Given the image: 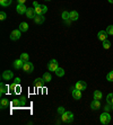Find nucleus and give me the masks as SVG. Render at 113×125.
<instances>
[{
    "label": "nucleus",
    "instance_id": "obj_1",
    "mask_svg": "<svg viewBox=\"0 0 113 125\" xmlns=\"http://www.w3.org/2000/svg\"><path fill=\"white\" fill-rule=\"evenodd\" d=\"M74 119V114L71 112H64L61 115V121L63 123H71Z\"/></svg>",
    "mask_w": 113,
    "mask_h": 125
},
{
    "label": "nucleus",
    "instance_id": "obj_2",
    "mask_svg": "<svg viewBox=\"0 0 113 125\" xmlns=\"http://www.w3.org/2000/svg\"><path fill=\"white\" fill-rule=\"evenodd\" d=\"M100 119H101V123L102 124H109L111 122V115L109 114V112H104L103 114H101V116H100Z\"/></svg>",
    "mask_w": 113,
    "mask_h": 125
},
{
    "label": "nucleus",
    "instance_id": "obj_3",
    "mask_svg": "<svg viewBox=\"0 0 113 125\" xmlns=\"http://www.w3.org/2000/svg\"><path fill=\"white\" fill-rule=\"evenodd\" d=\"M23 70L25 71V72H27V73H31V72H33V70H34V65H33V63H31V62L27 61V62L24 63Z\"/></svg>",
    "mask_w": 113,
    "mask_h": 125
},
{
    "label": "nucleus",
    "instance_id": "obj_4",
    "mask_svg": "<svg viewBox=\"0 0 113 125\" xmlns=\"http://www.w3.org/2000/svg\"><path fill=\"white\" fill-rule=\"evenodd\" d=\"M16 10H17V12L19 15H23V14H26L27 8H26V6H25V3H18Z\"/></svg>",
    "mask_w": 113,
    "mask_h": 125
},
{
    "label": "nucleus",
    "instance_id": "obj_5",
    "mask_svg": "<svg viewBox=\"0 0 113 125\" xmlns=\"http://www.w3.org/2000/svg\"><path fill=\"white\" fill-rule=\"evenodd\" d=\"M58 62H57V60H51L49 63V65H48V69L50 70V71H55V70L58 69Z\"/></svg>",
    "mask_w": 113,
    "mask_h": 125
},
{
    "label": "nucleus",
    "instance_id": "obj_6",
    "mask_svg": "<svg viewBox=\"0 0 113 125\" xmlns=\"http://www.w3.org/2000/svg\"><path fill=\"white\" fill-rule=\"evenodd\" d=\"M19 37H20L19 29H15V31H13V32L10 33V38H12L13 41H17V40H19Z\"/></svg>",
    "mask_w": 113,
    "mask_h": 125
},
{
    "label": "nucleus",
    "instance_id": "obj_7",
    "mask_svg": "<svg viewBox=\"0 0 113 125\" xmlns=\"http://www.w3.org/2000/svg\"><path fill=\"white\" fill-rule=\"evenodd\" d=\"M26 16H27V18H29V19H34V17L36 16L35 9H34V8H27Z\"/></svg>",
    "mask_w": 113,
    "mask_h": 125
},
{
    "label": "nucleus",
    "instance_id": "obj_8",
    "mask_svg": "<svg viewBox=\"0 0 113 125\" xmlns=\"http://www.w3.org/2000/svg\"><path fill=\"white\" fill-rule=\"evenodd\" d=\"M100 107H101V103H100L99 99L93 100L92 104H90V108H92L93 111H97V109H100Z\"/></svg>",
    "mask_w": 113,
    "mask_h": 125
},
{
    "label": "nucleus",
    "instance_id": "obj_9",
    "mask_svg": "<svg viewBox=\"0 0 113 125\" xmlns=\"http://www.w3.org/2000/svg\"><path fill=\"white\" fill-rule=\"evenodd\" d=\"M76 89H78V90H85L87 88V83L85 81H78L76 83Z\"/></svg>",
    "mask_w": 113,
    "mask_h": 125
},
{
    "label": "nucleus",
    "instance_id": "obj_10",
    "mask_svg": "<svg viewBox=\"0 0 113 125\" xmlns=\"http://www.w3.org/2000/svg\"><path fill=\"white\" fill-rule=\"evenodd\" d=\"M71 90H73V97L75 99H80L81 98V90L76 89V87H74Z\"/></svg>",
    "mask_w": 113,
    "mask_h": 125
},
{
    "label": "nucleus",
    "instance_id": "obj_11",
    "mask_svg": "<svg viewBox=\"0 0 113 125\" xmlns=\"http://www.w3.org/2000/svg\"><path fill=\"white\" fill-rule=\"evenodd\" d=\"M14 77V74H13L12 71H9V70H7V71H5V72L2 73V79L3 80H10V79Z\"/></svg>",
    "mask_w": 113,
    "mask_h": 125
},
{
    "label": "nucleus",
    "instance_id": "obj_12",
    "mask_svg": "<svg viewBox=\"0 0 113 125\" xmlns=\"http://www.w3.org/2000/svg\"><path fill=\"white\" fill-rule=\"evenodd\" d=\"M44 79L43 78H38L35 80V88H43V83H44Z\"/></svg>",
    "mask_w": 113,
    "mask_h": 125
},
{
    "label": "nucleus",
    "instance_id": "obj_13",
    "mask_svg": "<svg viewBox=\"0 0 113 125\" xmlns=\"http://www.w3.org/2000/svg\"><path fill=\"white\" fill-rule=\"evenodd\" d=\"M24 63H25V62L19 59V60H16V61L14 62V67L16 68V69H22V68L24 67Z\"/></svg>",
    "mask_w": 113,
    "mask_h": 125
},
{
    "label": "nucleus",
    "instance_id": "obj_14",
    "mask_svg": "<svg viewBox=\"0 0 113 125\" xmlns=\"http://www.w3.org/2000/svg\"><path fill=\"white\" fill-rule=\"evenodd\" d=\"M34 21H35L36 24H38V25H40V24H42V23L44 21L43 15H36V16L34 17Z\"/></svg>",
    "mask_w": 113,
    "mask_h": 125
},
{
    "label": "nucleus",
    "instance_id": "obj_15",
    "mask_svg": "<svg viewBox=\"0 0 113 125\" xmlns=\"http://www.w3.org/2000/svg\"><path fill=\"white\" fill-rule=\"evenodd\" d=\"M107 33H106V31H101V32L99 33V35H97V36H99V38L100 40H101V41H105V40H106V37H107Z\"/></svg>",
    "mask_w": 113,
    "mask_h": 125
},
{
    "label": "nucleus",
    "instance_id": "obj_16",
    "mask_svg": "<svg viewBox=\"0 0 113 125\" xmlns=\"http://www.w3.org/2000/svg\"><path fill=\"white\" fill-rule=\"evenodd\" d=\"M9 106V102L7 100V99L2 98L1 99V102H0V108L1 109H5V108H7Z\"/></svg>",
    "mask_w": 113,
    "mask_h": 125
},
{
    "label": "nucleus",
    "instance_id": "obj_17",
    "mask_svg": "<svg viewBox=\"0 0 113 125\" xmlns=\"http://www.w3.org/2000/svg\"><path fill=\"white\" fill-rule=\"evenodd\" d=\"M0 89H1V90H0L1 95H3V94H6L7 91L9 90V87H8V86H6L3 82H1V83H0Z\"/></svg>",
    "mask_w": 113,
    "mask_h": 125
},
{
    "label": "nucleus",
    "instance_id": "obj_18",
    "mask_svg": "<svg viewBox=\"0 0 113 125\" xmlns=\"http://www.w3.org/2000/svg\"><path fill=\"white\" fill-rule=\"evenodd\" d=\"M78 19V12L76 10L70 11V21H77Z\"/></svg>",
    "mask_w": 113,
    "mask_h": 125
},
{
    "label": "nucleus",
    "instance_id": "obj_19",
    "mask_svg": "<svg viewBox=\"0 0 113 125\" xmlns=\"http://www.w3.org/2000/svg\"><path fill=\"white\" fill-rule=\"evenodd\" d=\"M27 29H28V24L27 23H22L19 25V31L20 32H26Z\"/></svg>",
    "mask_w": 113,
    "mask_h": 125
},
{
    "label": "nucleus",
    "instance_id": "obj_20",
    "mask_svg": "<svg viewBox=\"0 0 113 125\" xmlns=\"http://www.w3.org/2000/svg\"><path fill=\"white\" fill-rule=\"evenodd\" d=\"M35 12H36V15H43V5L41 6V5H38V7H35Z\"/></svg>",
    "mask_w": 113,
    "mask_h": 125
},
{
    "label": "nucleus",
    "instance_id": "obj_21",
    "mask_svg": "<svg viewBox=\"0 0 113 125\" xmlns=\"http://www.w3.org/2000/svg\"><path fill=\"white\" fill-rule=\"evenodd\" d=\"M43 79H44V81H45V82H50L52 78H51V74H50L49 72H45L43 74Z\"/></svg>",
    "mask_w": 113,
    "mask_h": 125
},
{
    "label": "nucleus",
    "instance_id": "obj_22",
    "mask_svg": "<svg viewBox=\"0 0 113 125\" xmlns=\"http://www.w3.org/2000/svg\"><path fill=\"white\" fill-rule=\"evenodd\" d=\"M55 73H57L58 77H63L64 76V70L61 69V68H58V69L55 70Z\"/></svg>",
    "mask_w": 113,
    "mask_h": 125
},
{
    "label": "nucleus",
    "instance_id": "obj_23",
    "mask_svg": "<svg viewBox=\"0 0 113 125\" xmlns=\"http://www.w3.org/2000/svg\"><path fill=\"white\" fill-rule=\"evenodd\" d=\"M12 1L13 0H0V5L3 6V7H7V6H9V5L12 3Z\"/></svg>",
    "mask_w": 113,
    "mask_h": 125
},
{
    "label": "nucleus",
    "instance_id": "obj_24",
    "mask_svg": "<svg viewBox=\"0 0 113 125\" xmlns=\"http://www.w3.org/2000/svg\"><path fill=\"white\" fill-rule=\"evenodd\" d=\"M102 96H103V95H102V93L100 90H96L95 93H94V99H102Z\"/></svg>",
    "mask_w": 113,
    "mask_h": 125
},
{
    "label": "nucleus",
    "instance_id": "obj_25",
    "mask_svg": "<svg viewBox=\"0 0 113 125\" xmlns=\"http://www.w3.org/2000/svg\"><path fill=\"white\" fill-rule=\"evenodd\" d=\"M16 86H17V84L15 83V82L12 84V86H9V90H10L9 93H10V94H15V93H16Z\"/></svg>",
    "mask_w": 113,
    "mask_h": 125
},
{
    "label": "nucleus",
    "instance_id": "obj_26",
    "mask_svg": "<svg viewBox=\"0 0 113 125\" xmlns=\"http://www.w3.org/2000/svg\"><path fill=\"white\" fill-rule=\"evenodd\" d=\"M20 60H23L24 62H27L28 61V54H27V53H23V54H20Z\"/></svg>",
    "mask_w": 113,
    "mask_h": 125
},
{
    "label": "nucleus",
    "instance_id": "obj_27",
    "mask_svg": "<svg viewBox=\"0 0 113 125\" xmlns=\"http://www.w3.org/2000/svg\"><path fill=\"white\" fill-rule=\"evenodd\" d=\"M103 47L104 49H110L111 47V43H110V41H107V40H105V41H103Z\"/></svg>",
    "mask_w": 113,
    "mask_h": 125
},
{
    "label": "nucleus",
    "instance_id": "obj_28",
    "mask_svg": "<svg viewBox=\"0 0 113 125\" xmlns=\"http://www.w3.org/2000/svg\"><path fill=\"white\" fill-rule=\"evenodd\" d=\"M106 99H107V103H109V104L113 105V94H109Z\"/></svg>",
    "mask_w": 113,
    "mask_h": 125
},
{
    "label": "nucleus",
    "instance_id": "obj_29",
    "mask_svg": "<svg viewBox=\"0 0 113 125\" xmlns=\"http://www.w3.org/2000/svg\"><path fill=\"white\" fill-rule=\"evenodd\" d=\"M12 106L13 107H17V106H20V102H19V99H14L12 103Z\"/></svg>",
    "mask_w": 113,
    "mask_h": 125
},
{
    "label": "nucleus",
    "instance_id": "obj_30",
    "mask_svg": "<svg viewBox=\"0 0 113 125\" xmlns=\"http://www.w3.org/2000/svg\"><path fill=\"white\" fill-rule=\"evenodd\" d=\"M62 18H63V19H70V12L63 11L62 12Z\"/></svg>",
    "mask_w": 113,
    "mask_h": 125
},
{
    "label": "nucleus",
    "instance_id": "obj_31",
    "mask_svg": "<svg viewBox=\"0 0 113 125\" xmlns=\"http://www.w3.org/2000/svg\"><path fill=\"white\" fill-rule=\"evenodd\" d=\"M106 33L109 35H113V25H110V26L106 28Z\"/></svg>",
    "mask_w": 113,
    "mask_h": 125
},
{
    "label": "nucleus",
    "instance_id": "obj_32",
    "mask_svg": "<svg viewBox=\"0 0 113 125\" xmlns=\"http://www.w3.org/2000/svg\"><path fill=\"white\" fill-rule=\"evenodd\" d=\"M106 79H107V81H113V71L109 72V74L106 76Z\"/></svg>",
    "mask_w": 113,
    "mask_h": 125
},
{
    "label": "nucleus",
    "instance_id": "obj_33",
    "mask_svg": "<svg viewBox=\"0 0 113 125\" xmlns=\"http://www.w3.org/2000/svg\"><path fill=\"white\" fill-rule=\"evenodd\" d=\"M19 102H20V106H24V105L26 104V97H22L19 99Z\"/></svg>",
    "mask_w": 113,
    "mask_h": 125
},
{
    "label": "nucleus",
    "instance_id": "obj_34",
    "mask_svg": "<svg viewBox=\"0 0 113 125\" xmlns=\"http://www.w3.org/2000/svg\"><path fill=\"white\" fill-rule=\"evenodd\" d=\"M6 12H3V11H1L0 12V19H1V21H5V19H6Z\"/></svg>",
    "mask_w": 113,
    "mask_h": 125
},
{
    "label": "nucleus",
    "instance_id": "obj_35",
    "mask_svg": "<svg viewBox=\"0 0 113 125\" xmlns=\"http://www.w3.org/2000/svg\"><path fill=\"white\" fill-rule=\"evenodd\" d=\"M104 109H105V112H109L110 109H112V105L107 103V105H105V108H104Z\"/></svg>",
    "mask_w": 113,
    "mask_h": 125
},
{
    "label": "nucleus",
    "instance_id": "obj_36",
    "mask_svg": "<svg viewBox=\"0 0 113 125\" xmlns=\"http://www.w3.org/2000/svg\"><path fill=\"white\" fill-rule=\"evenodd\" d=\"M64 112H66V111H64V108H63V107H59V108H58V113H59V114H61V115H62V114H63Z\"/></svg>",
    "mask_w": 113,
    "mask_h": 125
},
{
    "label": "nucleus",
    "instance_id": "obj_37",
    "mask_svg": "<svg viewBox=\"0 0 113 125\" xmlns=\"http://www.w3.org/2000/svg\"><path fill=\"white\" fill-rule=\"evenodd\" d=\"M15 83H16V84H19L20 83V79L19 78H16V79H15Z\"/></svg>",
    "mask_w": 113,
    "mask_h": 125
},
{
    "label": "nucleus",
    "instance_id": "obj_38",
    "mask_svg": "<svg viewBox=\"0 0 113 125\" xmlns=\"http://www.w3.org/2000/svg\"><path fill=\"white\" fill-rule=\"evenodd\" d=\"M20 91V87H19V84H17L16 86V93H19Z\"/></svg>",
    "mask_w": 113,
    "mask_h": 125
},
{
    "label": "nucleus",
    "instance_id": "obj_39",
    "mask_svg": "<svg viewBox=\"0 0 113 125\" xmlns=\"http://www.w3.org/2000/svg\"><path fill=\"white\" fill-rule=\"evenodd\" d=\"M18 3H25L26 2V0H17Z\"/></svg>",
    "mask_w": 113,
    "mask_h": 125
},
{
    "label": "nucleus",
    "instance_id": "obj_40",
    "mask_svg": "<svg viewBox=\"0 0 113 125\" xmlns=\"http://www.w3.org/2000/svg\"><path fill=\"white\" fill-rule=\"evenodd\" d=\"M33 6H34V8H35V7H38V3L36 2V1H34V3H33Z\"/></svg>",
    "mask_w": 113,
    "mask_h": 125
},
{
    "label": "nucleus",
    "instance_id": "obj_41",
    "mask_svg": "<svg viewBox=\"0 0 113 125\" xmlns=\"http://www.w3.org/2000/svg\"><path fill=\"white\" fill-rule=\"evenodd\" d=\"M109 1H110V2H111V3H113V0H109Z\"/></svg>",
    "mask_w": 113,
    "mask_h": 125
},
{
    "label": "nucleus",
    "instance_id": "obj_42",
    "mask_svg": "<svg viewBox=\"0 0 113 125\" xmlns=\"http://www.w3.org/2000/svg\"><path fill=\"white\" fill-rule=\"evenodd\" d=\"M112 111H113V105H112Z\"/></svg>",
    "mask_w": 113,
    "mask_h": 125
},
{
    "label": "nucleus",
    "instance_id": "obj_43",
    "mask_svg": "<svg viewBox=\"0 0 113 125\" xmlns=\"http://www.w3.org/2000/svg\"><path fill=\"white\" fill-rule=\"evenodd\" d=\"M47 1H51V0H47Z\"/></svg>",
    "mask_w": 113,
    "mask_h": 125
}]
</instances>
